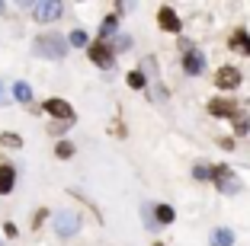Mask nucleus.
Returning <instances> with one entry per match:
<instances>
[{"mask_svg":"<svg viewBox=\"0 0 250 246\" xmlns=\"http://www.w3.org/2000/svg\"><path fill=\"white\" fill-rule=\"evenodd\" d=\"M247 131H250V122L241 118V115H234V134H247Z\"/></svg>","mask_w":250,"mask_h":246,"instance_id":"nucleus-23","label":"nucleus"},{"mask_svg":"<svg viewBox=\"0 0 250 246\" xmlns=\"http://www.w3.org/2000/svg\"><path fill=\"white\" fill-rule=\"evenodd\" d=\"M36 55H39V58L61 61V58L67 55V38L58 36V32H45V36L36 38Z\"/></svg>","mask_w":250,"mask_h":246,"instance_id":"nucleus-1","label":"nucleus"},{"mask_svg":"<svg viewBox=\"0 0 250 246\" xmlns=\"http://www.w3.org/2000/svg\"><path fill=\"white\" fill-rule=\"evenodd\" d=\"M141 71H145V83H147V80L154 83V99H164V87H161V74H157V61H154V58H145V61H141Z\"/></svg>","mask_w":250,"mask_h":246,"instance_id":"nucleus-5","label":"nucleus"},{"mask_svg":"<svg viewBox=\"0 0 250 246\" xmlns=\"http://www.w3.org/2000/svg\"><path fill=\"white\" fill-rule=\"evenodd\" d=\"M67 45H81V48H83V45H87V32L74 29V32H71V38H67Z\"/></svg>","mask_w":250,"mask_h":246,"instance_id":"nucleus-21","label":"nucleus"},{"mask_svg":"<svg viewBox=\"0 0 250 246\" xmlns=\"http://www.w3.org/2000/svg\"><path fill=\"white\" fill-rule=\"evenodd\" d=\"M45 112H48V115H55V118H61V125H64V122H74V109L67 106L64 99H48V102H45Z\"/></svg>","mask_w":250,"mask_h":246,"instance_id":"nucleus-8","label":"nucleus"},{"mask_svg":"<svg viewBox=\"0 0 250 246\" xmlns=\"http://www.w3.org/2000/svg\"><path fill=\"white\" fill-rule=\"evenodd\" d=\"M192 179H208V170L206 167H196V170H192Z\"/></svg>","mask_w":250,"mask_h":246,"instance_id":"nucleus-24","label":"nucleus"},{"mask_svg":"<svg viewBox=\"0 0 250 246\" xmlns=\"http://www.w3.org/2000/svg\"><path fill=\"white\" fill-rule=\"evenodd\" d=\"M212 243L215 246H231V243H234V233H231L228 227H218V230L212 233Z\"/></svg>","mask_w":250,"mask_h":246,"instance_id":"nucleus-14","label":"nucleus"},{"mask_svg":"<svg viewBox=\"0 0 250 246\" xmlns=\"http://www.w3.org/2000/svg\"><path fill=\"white\" fill-rule=\"evenodd\" d=\"M0 144L16 151V147H22V138H20V134H0Z\"/></svg>","mask_w":250,"mask_h":246,"instance_id":"nucleus-18","label":"nucleus"},{"mask_svg":"<svg viewBox=\"0 0 250 246\" xmlns=\"http://www.w3.org/2000/svg\"><path fill=\"white\" fill-rule=\"evenodd\" d=\"M116 26H119V19H116V16H106V19H103V26H100V36H103V38H109L112 32H116ZM103 38H100V42H103Z\"/></svg>","mask_w":250,"mask_h":246,"instance_id":"nucleus-16","label":"nucleus"},{"mask_svg":"<svg viewBox=\"0 0 250 246\" xmlns=\"http://www.w3.org/2000/svg\"><path fill=\"white\" fill-rule=\"evenodd\" d=\"M61 3H52V0H45V3H36V7H32V13H36V19L39 22H52V19H58L61 16Z\"/></svg>","mask_w":250,"mask_h":246,"instance_id":"nucleus-9","label":"nucleus"},{"mask_svg":"<svg viewBox=\"0 0 250 246\" xmlns=\"http://www.w3.org/2000/svg\"><path fill=\"white\" fill-rule=\"evenodd\" d=\"M87 55H90V61H93L96 67H103V71H109V67L116 64V51L106 42H87Z\"/></svg>","mask_w":250,"mask_h":246,"instance_id":"nucleus-3","label":"nucleus"},{"mask_svg":"<svg viewBox=\"0 0 250 246\" xmlns=\"http://www.w3.org/2000/svg\"><path fill=\"white\" fill-rule=\"evenodd\" d=\"M212 115H237V102L234 99H212L208 102Z\"/></svg>","mask_w":250,"mask_h":246,"instance_id":"nucleus-11","label":"nucleus"},{"mask_svg":"<svg viewBox=\"0 0 250 246\" xmlns=\"http://www.w3.org/2000/svg\"><path fill=\"white\" fill-rule=\"evenodd\" d=\"M128 87H132V90H141V87H145V74H141V71H132V74H128Z\"/></svg>","mask_w":250,"mask_h":246,"instance_id":"nucleus-19","label":"nucleus"},{"mask_svg":"<svg viewBox=\"0 0 250 246\" xmlns=\"http://www.w3.org/2000/svg\"><path fill=\"white\" fill-rule=\"evenodd\" d=\"M231 48L241 51V55H250V36L244 29H234L231 32Z\"/></svg>","mask_w":250,"mask_h":246,"instance_id":"nucleus-12","label":"nucleus"},{"mask_svg":"<svg viewBox=\"0 0 250 246\" xmlns=\"http://www.w3.org/2000/svg\"><path fill=\"white\" fill-rule=\"evenodd\" d=\"M215 83H218V90H237L241 87V71L237 67H221L215 74Z\"/></svg>","mask_w":250,"mask_h":246,"instance_id":"nucleus-6","label":"nucleus"},{"mask_svg":"<svg viewBox=\"0 0 250 246\" xmlns=\"http://www.w3.org/2000/svg\"><path fill=\"white\" fill-rule=\"evenodd\" d=\"M141 211H145V221H147V227H151V230H157V221H154V208H151V205H141Z\"/></svg>","mask_w":250,"mask_h":246,"instance_id":"nucleus-22","label":"nucleus"},{"mask_svg":"<svg viewBox=\"0 0 250 246\" xmlns=\"http://www.w3.org/2000/svg\"><path fill=\"white\" fill-rule=\"evenodd\" d=\"M154 246H164V243H154Z\"/></svg>","mask_w":250,"mask_h":246,"instance_id":"nucleus-27","label":"nucleus"},{"mask_svg":"<svg viewBox=\"0 0 250 246\" xmlns=\"http://www.w3.org/2000/svg\"><path fill=\"white\" fill-rule=\"evenodd\" d=\"M208 179L218 186V192H225V195H234V192H241V179L234 176V170L231 167H215V170H208Z\"/></svg>","mask_w":250,"mask_h":246,"instance_id":"nucleus-2","label":"nucleus"},{"mask_svg":"<svg viewBox=\"0 0 250 246\" xmlns=\"http://www.w3.org/2000/svg\"><path fill=\"white\" fill-rule=\"evenodd\" d=\"M154 221L157 224H170V221H173V208H170V205H157V211H154Z\"/></svg>","mask_w":250,"mask_h":246,"instance_id":"nucleus-15","label":"nucleus"},{"mask_svg":"<svg viewBox=\"0 0 250 246\" xmlns=\"http://www.w3.org/2000/svg\"><path fill=\"white\" fill-rule=\"evenodd\" d=\"M0 102H7V99H3V83H0Z\"/></svg>","mask_w":250,"mask_h":246,"instance_id":"nucleus-25","label":"nucleus"},{"mask_svg":"<svg viewBox=\"0 0 250 246\" xmlns=\"http://www.w3.org/2000/svg\"><path fill=\"white\" fill-rule=\"evenodd\" d=\"M77 227H81L77 214H71V211H58V214H55V230H58L61 237H71V233H77Z\"/></svg>","mask_w":250,"mask_h":246,"instance_id":"nucleus-4","label":"nucleus"},{"mask_svg":"<svg viewBox=\"0 0 250 246\" xmlns=\"http://www.w3.org/2000/svg\"><path fill=\"white\" fill-rule=\"evenodd\" d=\"M0 13H3V3H0Z\"/></svg>","mask_w":250,"mask_h":246,"instance_id":"nucleus-26","label":"nucleus"},{"mask_svg":"<svg viewBox=\"0 0 250 246\" xmlns=\"http://www.w3.org/2000/svg\"><path fill=\"white\" fill-rule=\"evenodd\" d=\"M183 67H186V74H192V77H196V74H202V71H206V55H202L199 48L183 51Z\"/></svg>","mask_w":250,"mask_h":246,"instance_id":"nucleus-7","label":"nucleus"},{"mask_svg":"<svg viewBox=\"0 0 250 246\" xmlns=\"http://www.w3.org/2000/svg\"><path fill=\"white\" fill-rule=\"evenodd\" d=\"M13 96H16L20 102H29V99H32V90H29V83H16V87H13Z\"/></svg>","mask_w":250,"mask_h":246,"instance_id":"nucleus-17","label":"nucleus"},{"mask_svg":"<svg viewBox=\"0 0 250 246\" xmlns=\"http://www.w3.org/2000/svg\"><path fill=\"white\" fill-rule=\"evenodd\" d=\"M13 182H16V173H13V167H0V195H7V192H13Z\"/></svg>","mask_w":250,"mask_h":246,"instance_id":"nucleus-13","label":"nucleus"},{"mask_svg":"<svg viewBox=\"0 0 250 246\" xmlns=\"http://www.w3.org/2000/svg\"><path fill=\"white\" fill-rule=\"evenodd\" d=\"M157 26H161L164 32H180V16L170 7H161L157 10Z\"/></svg>","mask_w":250,"mask_h":246,"instance_id":"nucleus-10","label":"nucleus"},{"mask_svg":"<svg viewBox=\"0 0 250 246\" xmlns=\"http://www.w3.org/2000/svg\"><path fill=\"white\" fill-rule=\"evenodd\" d=\"M55 153H58L61 160H67V157H74V144H67V141H61L58 147H55Z\"/></svg>","mask_w":250,"mask_h":246,"instance_id":"nucleus-20","label":"nucleus"}]
</instances>
